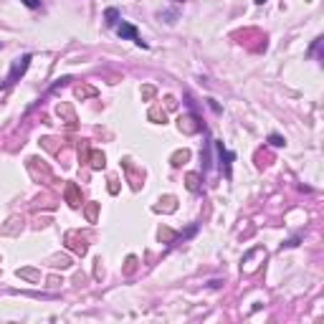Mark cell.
I'll use <instances>...</instances> for the list:
<instances>
[{
  "label": "cell",
  "mask_w": 324,
  "mask_h": 324,
  "mask_svg": "<svg viewBox=\"0 0 324 324\" xmlns=\"http://www.w3.org/2000/svg\"><path fill=\"white\" fill-rule=\"evenodd\" d=\"M28 66H31V54L18 56V59L10 64V71H8V76H5V84H3V86H5V89H10V86H13V84H15V81H18V79L28 71Z\"/></svg>",
  "instance_id": "obj_1"
},
{
  "label": "cell",
  "mask_w": 324,
  "mask_h": 324,
  "mask_svg": "<svg viewBox=\"0 0 324 324\" xmlns=\"http://www.w3.org/2000/svg\"><path fill=\"white\" fill-rule=\"evenodd\" d=\"M114 31H117V36L122 38V41H134L137 46H142V48H147V43L139 38V31L132 26V23H127V20H119L117 26H114Z\"/></svg>",
  "instance_id": "obj_2"
},
{
  "label": "cell",
  "mask_w": 324,
  "mask_h": 324,
  "mask_svg": "<svg viewBox=\"0 0 324 324\" xmlns=\"http://www.w3.org/2000/svg\"><path fill=\"white\" fill-rule=\"evenodd\" d=\"M213 147H215V152H218V160H220L218 165H220V170L226 172V178H231V162L236 160V155H233V152H228V149L223 147V142H218V139L213 142Z\"/></svg>",
  "instance_id": "obj_3"
},
{
  "label": "cell",
  "mask_w": 324,
  "mask_h": 324,
  "mask_svg": "<svg viewBox=\"0 0 324 324\" xmlns=\"http://www.w3.org/2000/svg\"><path fill=\"white\" fill-rule=\"evenodd\" d=\"M66 246H68L73 254H79V256H84V254H86V248H89V246H86V241H84L79 233H66Z\"/></svg>",
  "instance_id": "obj_4"
},
{
  "label": "cell",
  "mask_w": 324,
  "mask_h": 324,
  "mask_svg": "<svg viewBox=\"0 0 324 324\" xmlns=\"http://www.w3.org/2000/svg\"><path fill=\"white\" fill-rule=\"evenodd\" d=\"M66 203H68L71 208H79V205H81V190H79L76 183H68V185H66Z\"/></svg>",
  "instance_id": "obj_5"
},
{
  "label": "cell",
  "mask_w": 324,
  "mask_h": 324,
  "mask_svg": "<svg viewBox=\"0 0 324 324\" xmlns=\"http://www.w3.org/2000/svg\"><path fill=\"white\" fill-rule=\"evenodd\" d=\"M89 165H91L94 170H104V165H107V157H104V152H99V149H91V152H89Z\"/></svg>",
  "instance_id": "obj_6"
},
{
  "label": "cell",
  "mask_w": 324,
  "mask_h": 324,
  "mask_svg": "<svg viewBox=\"0 0 324 324\" xmlns=\"http://www.w3.org/2000/svg\"><path fill=\"white\" fill-rule=\"evenodd\" d=\"M104 20H107V26H112V28H114V26L122 20V15H119V10H117V8H107V10H104Z\"/></svg>",
  "instance_id": "obj_7"
},
{
  "label": "cell",
  "mask_w": 324,
  "mask_h": 324,
  "mask_svg": "<svg viewBox=\"0 0 324 324\" xmlns=\"http://www.w3.org/2000/svg\"><path fill=\"white\" fill-rule=\"evenodd\" d=\"M20 223H23L20 218H10V220H8V226H3V228H0V233H3V236H15Z\"/></svg>",
  "instance_id": "obj_8"
},
{
  "label": "cell",
  "mask_w": 324,
  "mask_h": 324,
  "mask_svg": "<svg viewBox=\"0 0 324 324\" xmlns=\"http://www.w3.org/2000/svg\"><path fill=\"white\" fill-rule=\"evenodd\" d=\"M149 119H152L155 124H165V122H167V114H165L160 107H152V109H149Z\"/></svg>",
  "instance_id": "obj_9"
},
{
  "label": "cell",
  "mask_w": 324,
  "mask_h": 324,
  "mask_svg": "<svg viewBox=\"0 0 324 324\" xmlns=\"http://www.w3.org/2000/svg\"><path fill=\"white\" fill-rule=\"evenodd\" d=\"M56 112H59V117H66V119H68L71 124L76 122V112H73V109H71L68 104H59V107H56Z\"/></svg>",
  "instance_id": "obj_10"
},
{
  "label": "cell",
  "mask_w": 324,
  "mask_h": 324,
  "mask_svg": "<svg viewBox=\"0 0 324 324\" xmlns=\"http://www.w3.org/2000/svg\"><path fill=\"white\" fill-rule=\"evenodd\" d=\"M188 160H190V152H188V149H178V152L172 155V165H175V167H180V165H185Z\"/></svg>",
  "instance_id": "obj_11"
},
{
  "label": "cell",
  "mask_w": 324,
  "mask_h": 324,
  "mask_svg": "<svg viewBox=\"0 0 324 324\" xmlns=\"http://www.w3.org/2000/svg\"><path fill=\"white\" fill-rule=\"evenodd\" d=\"M18 276H20V279H28V281H38V279H41V273L33 271V268H18Z\"/></svg>",
  "instance_id": "obj_12"
},
{
  "label": "cell",
  "mask_w": 324,
  "mask_h": 324,
  "mask_svg": "<svg viewBox=\"0 0 324 324\" xmlns=\"http://www.w3.org/2000/svg\"><path fill=\"white\" fill-rule=\"evenodd\" d=\"M76 96H79V99H86V96H96V89H91V86H76Z\"/></svg>",
  "instance_id": "obj_13"
},
{
  "label": "cell",
  "mask_w": 324,
  "mask_h": 324,
  "mask_svg": "<svg viewBox=\"0 0 324 324\" xmlns=\"http://www.w3.org/2000/svg\"><path fill=\"white\" fill-rule=\"evenodd\" d=\"M96 213H99V203H89V205H86V218H89L91 223H96Z\"/></svg>",
  "instance_id": "obj_14"
},
{
  "label": "cell",
  "mask_w": 324,
  "mask_h": 324,
  "mask_svg": "<svg viewBox=\"0 0 324 324\" xmlns=\"http://www.w3.org/2000/svg\"><path fill=\"white\" fill-rule=\"evenodd\" d=\"M268 144H271V147H284L286 139H284L281 134H271V137H268Z\"/></svg>",
  "instance_id": "obj_15"
},
{
  "label": "cell",
  "mask_w": 324,
  "mask_h": 324,
  "mask_svg": "<svg viewBox=\"0 0 324 324\" xmlns=\"http://www.w3.org/2000/svg\"><path fill=\"white\" fill-rule=\"evenodd\" d=\"M188 188H190L193 193H197V190H200V185H197V175H195V172H190V175H188Z\"/></svg>",
  "instance_id": "obj_16"
},
{
  "label": "cell",
  "mask_w": 324,
  "mask_h": 324,
  "mask_svg": "<svg viewBox=\"0 0 324 324\" xmlns=\"http://www.w3.org/2000/svg\"><path fill=\"white\" fill-rule=\"evenodd\" d=\"M26 8H31V10H38L41 8V0H20Z\"/></svg>",
  "instance_id": "obj_17"
},
{
  "label": "cell",
  "mask_w": 324,
  "mask_h": 324,
  "mask_svg": "<svg viewBox=\"0 0 324 324\" xmlns=\"http://www.w3.org/2000/svg\"><path fill=\"white\" fill-rule=\"evenodd\" d=\"M54 266H61V268H66V266H71V261L66 259V256H61V259H56V263Z\"/></svg>",
  "instance_id": "obj_18"
},
{
  "label": "cell",
  "mask_w": 324,
  "mask_h": 324,
  "mask_svg": "<svg viewBox=\"0 0 324 324\" xmlns=\"http://www.w3.org/2000/svg\"><path fill=\"white\" fill-rule=\"evenodd\" d=\"M152 94H155V89H152V86H144V89H142V96H144V99H149Z\"/></svg>",
  "instance_id": "obj_19"
},
{
  "label": "cell",
  "mask_w": 324,
  "mask_h": 324,
  "mask_svg": "<svg viewBox=\"0 0 324 324\" xmlns=\"http://www.w3.org/2000/svg\"><path fill=\"white\" fill-rule=\"evenodd\" d=\"M160 238L170 241V238H175V233H172V231H160Z\"/></svg>",
  "instance_id": "obj_20"
},
{
  "label": "cell",
  "mask_w": 324,
  "mask_h": 324,
  "mask_svg": "<svg viewBox=\"0 0 324 324\" xmlns=\"http://www.w3.org/2000/svg\"><path fill=\"white\" fill-rule=\"evenodd\" d=\"M119 188H117V180H109V193H117Z\"/></svg>",
  "instance_id": "obj_21"
},
{
  "label": "cell",
  "mask_w": 324,
  "mask_h": 324,
  "mask_svg": "<svg viewBox=\"0 0 324 324\" xmlns=\"http://www.w3.org/2000/svg\"><path fill=\"white\" fill-rule=\"evenodd\" d=\"M256 3H259V5H263V3H266V0H256Z\"/></svg>",
  "instance_id": "obj_22"
},
{
  "label": "cell",
  "mask_w": 324,
  "mask_h": 324,
  "mask_svg": "<svg viewBox=\"0 0 324 324\" xmlns=\"http://www.w3.org/2000/svg\"><path fill=\"white\" fill-rule=\"evenodd\" d=\"M175 3H183V0H175Z\"/></svg>",
  "instance_id": "obj_23"
},
{
  "label": "cell",
  "mask_w": 324,
  "mask_h": 324,
  "mask_svg": "<svg viewBox=\"0 0 324 324\" xmlns=\"http://www.w3.org/2000/svg\"><path fill=\"white\" fill-rule=\"evenodd\" d=\"M0 48H3V46H0Z\"/></svg>",
  "instance_id": "obj_24"
}]
</instances>
